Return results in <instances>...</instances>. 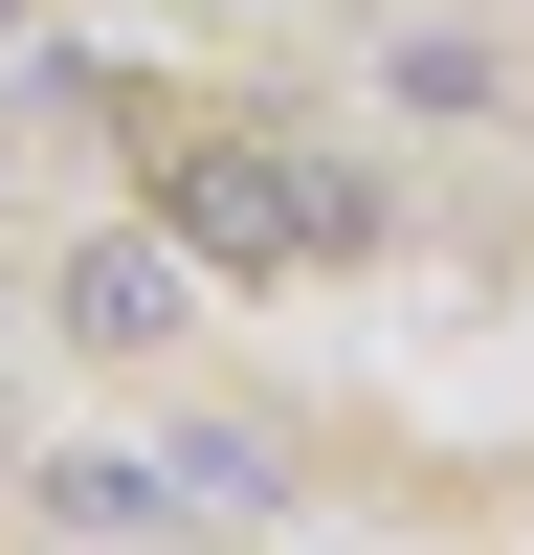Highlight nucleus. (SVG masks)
Instances as JSON below:
<instances>
[{
	"label": "nucleus",
	"instance_id": "obj_1",
	"mask_svg": "<svg viewBox=\"0 0 534 555\" xmlns=\"http://www.w3.org/2000/svg\"><path fill=\"white\" fill-rule=\"evenodd\" d=\"M178 311H201V289H178V245H89V267H67V334H89V356H156Z\"/></svg>",
	"mask_w": 534,
	"mask_h": 555
},
{
	"label": "nucleus",
	"instance_id": "obj_2",
	"mask_svg": "<svg viewBox=\"0 0 534 555\" xmlns=\"http://www.w3.org/2000/svg\"><path fill=\"white\" fill-rule=\"evenodd\" d=\"M379 89H400V112H490V89H512V67H490V44H468V23H423V44H400V67H379Z\"/></svg>",
	"mask_w": 534,
	"mask_h": 555
},
{
	"label": "nucleus",
	"instance_id": "obj_3",
	"mask_svg": "<svg viewBox=\"0 0 534 555\" xmlns=\"http://www.w3.org/2000/svg\"><path fill=\"white\" fill-rule=\"evenodd\" d=\"M0 23H23V0H0Z\"/></svg>",
	"mask_w": 534,
	"mask_h": 555
}]
</instances>
